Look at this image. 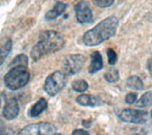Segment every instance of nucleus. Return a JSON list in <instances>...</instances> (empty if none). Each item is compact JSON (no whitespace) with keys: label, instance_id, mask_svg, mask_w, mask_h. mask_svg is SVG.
I'll return each instance as SVG.
<instances>
[{"label":"nucleus","instance_id":"9b49d317","mask_svg":"<svg viewBox=\"0 0 152 135\" xmlns=\"http://www.w3.org/2000/svg\"><path fill=\"white\" fill-rule=\"evenodd\" d=\"M104 67L103 58L100 51H93L90 54V65L88 67V72L90 74L96 73L97 71L101 70Z\"/></svg>","mask_w":152,"mask_h":135},{"label":"nucleus","instance_id":"393cba45","mask_svg":"<svg viewBox=\"0 0 152 135\" xmlns=\"http://www.w3.org/2000/svg\"><path fill=\"white\" fill-rule=\"evenodd\" d=\"M147 69H148V71L151 73L152 75V58L148 60V62H147Z\"/></svg>","mask_w":152,"mask_h":135},{"label":"nucleus","instance_id":"dca6fc26","mask_svg":"<svg viewBox=\"0 0 152 135\" xmlns=\"http://www.w3.org/2000/svg\"><path fill=\"white\" fill-rule=\"evenodd\" d=\"M152 105V91H147L142 95L140 100L136 103L137 108H147Z\"/></svg>","mask_w":152,"mask_h":135},{"label":"nucleus","instance_id":"4be33fe9","mask_svg":"<svg viewBox=\"0 0 152 135\" xmlns=\"http://www.w3.org/2000/svg\"><path fill=\"white\" fill-rule=\"evenodd\" d=\"M137 101V93L136 92H129L126 96V103L132 105Z\"/></svg>","mask_w":152,"mask_h":135},{"label":"nucleus","instance_id":"9d476101","mask_svg":"<svg viewBox=\"0 0 152 135\" xmlns=\"http://www.w3.org/2000/svg\"><path fill=\"white\" fill-rule=\"evenodd\" d=\"M76 102L84 107H98L101 105V99L92 94H81L76 98Z\"/></svg>","mask_w":152,"mask_h":135},{"label":"nucleus","instance_id":"412c9836","mask_svg":"<svg viewBox=\"0 0 152 135\" xmlns=\"http://www.w3.org/2000/svg\"><path fill=\"white\" fill-rule=\"evenodd\" d=\"M93 2L100 8H107L114 3V0H93Z\"/></svg>","mask_w":152,"mask_h":135},{"label":"nucleus","instance_id":"2eb2a0df","mask_svg":"<svg viewBox=\"0 0 152 135\" xmlns=\"http://www.w3.org/2000/svg\"><path fill=\"white\" fill-rule=\"evenodd\" d=\"M12 42L11 39H8L2 46H0V66L3 64V62L7 58L10 51H12Z\"/></svg>","mask_w":152,"mask_h":135},{"label":"nucleus","instance_id":"4468645a","mask_svg":"<svg viewBox=\"0 0 152 135\" xmlns=\"http://www.w3.org/2000/svg\"><path fill=\"white\" fill-rule=\"evenodd\" d=\"M126 86L129 89L136 90H141L144 89V83H142V79L139 76L136 75H131L126 79Z\"/></svg>","mask_w":152,"mask_h":135},{"label":"nucleus","instance_id":"f3484780","mask_svg":"<svg viewBox=\"0 0 152 135\" xmlns=\"http://www.w3.org/2000/svg\"><path fill=\"white\" fill-rule=\"evenodd\" d=\"M104 78L108 83H116L120 79V73L117 69H108L104 74Z\"/></svg>","mask_w":152,"mask_h":135},{"label":"nucleus","instance_id":"ddd939ff","mask_svg":"<svg viewBox=\"0 0 152 135\" xmlns=\"http://www.w3.org/2000/svg\"><path fill=\"white\" fill-rule=\"evenodd\" d=\"M48 108V102L45 98H41L37 101V102L32 106L31 109L28 112L31 117H37L38 115H40L44 110Z\"/></svg>","mask_w":152,"mask_h":135},{"label":"nucleus","instance_id":"6ab92c4d","mask_svg":"<svg viewBox=\"0 0 152 135\" xmlns=\"http://www.w3.org/2000/svg\"><path fill=\"white\" fill-rule=\"evenodd\" d=\"M71 88L73 90L77 91V92H84L88 89V84L87 81H85L83 79L75 80L71 84Z\"/></svg>","mask_w":152,"mask_h":135},{"label":"nucleus","instance_id":"423d86ee","mask_svg":"<svg viewBox=\"0 0 152 135\" xmlns=\"http://www.w3.org/2000/svg\"><path fill=\"white\" fill-rule=\"evenodd\" d=\"M118 116L123 122L141 125V124H145L148 120L149 112H147L146 110H142V109H126L121 110V112L119 113Z\"/></svg>","mask_w":152,"mask_h":135},{"label":"nucleus","instance_id":"f8f14e48","mask_svg":"<svg viewBox=\"0 0 152 135\" xmlns=\"http://www.w3.org/2000/svg\"><path fill=\"white\" fill-rule=\"evenodd\" d=\"M66 7H68L66 4H65L63 2H60V1H57L54 5L53 9L50 10V11H49L46 13V19H48V20H53V19L57 18L58 16H60L62 13H64Z\"/></svg>","mask_w":152,"mask_h":135},{"label":"nucleus","instance_id":"5701e85b","mask_svg":"<svg viewBox=\"0 0 152 135\" xmlns=\"http://www.w3.org/2000/svg\"><path fill=\"white\" fill-rule=\"evenodd\" d=\"M89 132L84 129H75L74 131H72V135H88Z\"/></svg>","mask_w":152,"mask_h":135},{"label":"nucleus","instance_id":"6e6552de","mask_svg":"<svg viewBox=\"0 0 152 135\" xmlns=\"http://www.w3.org/2000/svg\"><path fill=\"white\" fill-rule=\"evenodd\" d=\"M74 11L76 14V19L80 24H85V23H91L93 20V15L92 12L90 10L88 4L81 0L77 4L75 5Z\"/></svg>","mask_w":152,"mask_h":135},{"label":"nucleus","instance_id":"b1692460","mask_svg":"<svg viewBox=\"0 0 152 135\" xmlns=\"http://www.w3.org/2000/svg\"><path fill=\"white\" fill-rule=\"evenodd\" d=\"M5 131H6V127H5L4 123L0 120V134H4Z\"/></svg>","mask_w":152,"mask_h":135},{"label":"nucleus","instance_id":"f257e3e1","mask_svg":"<svg viewBox=\"0 0 152 135\" xmlns=\"http://www.w3.org/2000/svg\"><path fill=\"white\" fill-rule=\"evenodd\" d=\"M119 25L116 16H109L99 22L94 28L86 32L83 35V43L86 46L94 47L115 35Z\"/></svg>","mask_w":152,"mask_h":135},{"label":"nucleus","instance_id":"7ed1b4c3","mask_svg":"<svg viewBox=\"0 0 152 135\" xmlns=\"http://www.w3.org/2000/svg\"><path fill=\"white\" fill-rule=\"evenodd\" d=\"M30 72L27 67L16 66L11 68L6 75L4 76V83L11 90H17L25 87L30 81Z\"/></svg>","mask_w":152,"mask_h":135},{"label":"nucleus","instance_id":"a211bd4d","mask_svg":"<svg viewBox=\"0 0 152 135\" xmlns=\"http://www.w3.org/2000/svg\"><path fill=\"white\" fill-rule=\"evenodd\" d=\"M28 59L27 55L25 54H19L15 56L11 62V64L9 65V68H13L16 66H24V67H28Z\"/></svg>","mask_w":152,"mask_h":135},{"label":"nucleus","instance_id":"0eeeda50","mask_svg":"<svg viewBox=\"0 0 152 135\" xmlns=\"http://www.w3.org/2000/svg\"><path fill=\"white\" fill-rule=\"evenodd\" d=\"M19 135H48L56 134V128L52 124L42 122L37 124L28 125L25 127L21 131L18 132Z\"/></svg>","mask_w":152,"mask_h":135},{"label":"nucleus","instance_id":"20e7f679","mask_svg":"<svg viewBox=\"0 0 152 135\" xmlns=\"http://www.w3.org/2000/svg\"><path fill=\"white\" fill-rule=\"evenodd\" d=\"M66 76L63 71H54L47 77L44 83V90L50 96H55L65 88Z\"/></svg>","mask_w":152,"mask_h":135},{"label":"nucleus","instance_id":"f03ea898","mask_svg":"<svg viewBox=\"0 0 152 135\" xmlns=\"http://www.w3.org/2000/svg\"><path fill=\"white\" fill-rule=\"evenodd\" d=\"M65 39L59 32L55 31H44L40 33L39 41L31 51V59L37 62L43 56L53 54L63 49Z\"/></svg>","mask_w":152,"mask_h":135},{"label":"nucleus","instance_id":"39448f33","mask_svg":"<svg viewBox=\"0 0 152 135\" xmlns=\"http://www.w3.org/2000/svg\"><path fill=\"white\" fill-rule=\"evenodd\" d=\"M86 62V57L83 54H69L66 56L62 62L63 72L69 75L77 74L82 70Z\"/></svg>","mask_w":152,"mask_h":135},{"label":"nucleus","instance_id":"1a4fd4ad","mask_svg":"<svg viewBox=\"0 0 152 135\" xmlns=\"http://www.w3.org/2000/svg\"><path fill=\"white\" fill-rule=\"evenodd\" d=\"M19 113V105L15 98L10 99L3 108V117L7 120H13Z\"/></svg>","mask_w":152,"mask_h":135},{"label":"nucleus","instance_id":"aec40b11","mask_svg":"<svg viewBox=\"0 0 152 135\" xmlns=\"http://www.w3.org/2000/svg\"><path fill=\"white\" fill-rule=\"evenodd\" d=\"M107 59H108V64L109 65H114L117 62V54L116 51L112 49H107Z\"/></svg>","mask_w":152,"mask_h":135}]
</instances>
